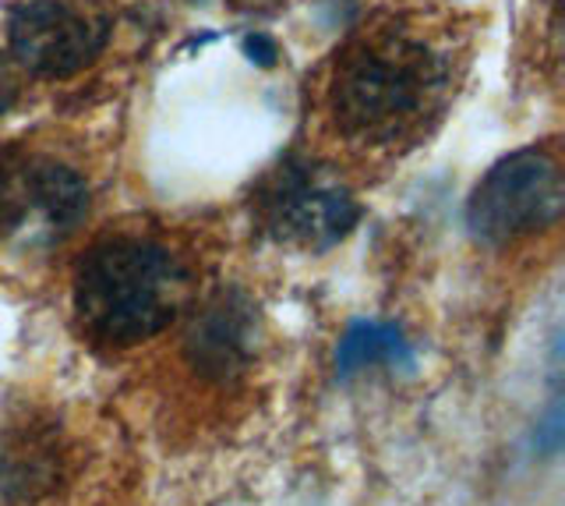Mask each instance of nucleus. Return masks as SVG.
Segmentation results:
<instances>
[{"instance_id":"obj_1","label":"nucleus","mask_w":565,"mask_h":506,"mask_svg":"<svg viewBox=\"0 0 565 506\" xmlns=\"http://www.w3.org/2000/svg\"><path fill=\"white\" fill-rule=\"evenodd\" d=\"M456 54L435 29L393 14L364 25L335 50L326 110L347 143L396 149L424 143L449 110Z\"/></svg>"},{"instance_id":"obj_2","label":"nucleus","mask_w":565,"mask_h":506,"mask_svg":"<svg viewBox=\"0 0 565 506\" xmlns=\"http://www.w3.org/2000/svg\"><path fill=\"white\" fill-rule=\"evenodd\" d=\"M71 294L88 337L131 347L163 334L177 319L188 298V270L152 238L110 234L85 249Z\"/></svg>"},{"instance_id":"obj_3","label":"nucleus","mask_w":565,"mask_h":506,"mask_svg":"<svg viewBox=\"0 0 565 506\" xmlns=\"http://www.w3.org/2000/svg\"><path fill=\"white\" fill-rule=\"evenodd\" d=\"M565 209L562 160L552 146H530L494 164L467 202V226L484 244H509L555 226Z\"/></svg>"},{"instance_id":"obj_4","label":"nucleus","mask_w":565,"mask_h":506,"mask_svg":"<svg viewBox=\"0 0 565 506\" xmlns=\"http://www.w3.org/2000/svg\"><path fill=\"white\" fill-rule=\"evenodd\" d=\"M106 0H14L8 11V46L18 67L40 78H71L110 43Z\"/></svg>"},{"instance_id":"obj_5","label":"nucleus","mask_w":565,"mask_h":506,"mask_svg":"<svg viewBox=\"0 0 565 506\" xmlns=\"http://www.w3.org/2000/svg\"><path fill=\"white\" fill-rule=\"evenodd\" d=\"M258 213L273 238L322 252L358 226L361 205L326 170L311 164H282L262 188Z\"/></svg>"},{"instance_id":"obj_6","label":"nucleus","mask_w":565,"mask_h":506,"mask_svg":"<svg viewBox=\"0 0 565 506\" xmlns=\"http://www.w3.org/2000/svg\"><path fill=\"white\" fill-rule=\"evenodd\" d=\"M88 185L61 160L43 152L0 156V234L67 238L88 217Z\"/></svg>"},{"instance_id":"obj_7","label":"nucleus","mask_w":565,"mask_h":506,"mask_svg":"<svg viewBox=\"0 0 565 506\" xmlns=\"http://www.w3.org/2000/svg\"><path fill=\"white\" fill-rule=\"evenodd\" d=\"M258 344V316L255 305L244 294L230 291L212 298L199 316H194L184 351L188 361L199 369L205 379H234L241 376L255 358Z\"/></svg>"},{"instance_id":"obj_8","label":"nucleus","mask_w":565,"mask_h":506,"mask_svg":"<svg viewBox=\"0 0 565 506\" xmlns=\"http://www.w3.org/2000/svg\"><path fill=\"white\" fill-rule=\"evenodd\" d=\"M57 482V453L50 443L18 435L14 443L0 450V499L25 503L40 499Z\"/></svg>"},{"instance_id":"obj_9","label":"nucleus","mask_w":565,"mask_h":506,"mask_svg":"<svg viewBox=\"0 0 565 506\" xmlns=\"http://www.w3.org/2000/svg\"><path fill=\"white\" fill-rule=\"evenodd\" d=\"M411 365V351H406V340L399 337L396 326L385 323H353L347 329V337L340 340V355H335V365H340V376H353L367 369V365Z\"/></svg>"},{"instance_id":"obj_10","label":"nucleus","mask_w":565,"mask_h":506,"mask_svg":"<svg viewBox=\"0 0 565 506\" xmlns=\"http://www.w3.org/2000/svg\"><path fill=\"white\" fill-rule=\"evenodd\" d=\"M14 99H18V78H14V72H11L8 57L0 54V120L8 117V110L14 107Z\"/></svg>"},{"instance_id":"obj_11","label":"nucleus","mask_w":565,"mask_h":506,"mask_svg":"<svg viewBox=\"0 0 565 506\" xmlns=\"http://www.w3.org/2000/svg\"><path fill=\"white\" fill-rule=\"evenodd\" d=\"M234 11H244V14H269V11H279L287 8L290 0H226Z\"/></svg>"},{"instance_id":"obj_12","label":"nucleus","mask_w":565,"mask_h":506,"mask_svg":"<svg viewBox=\"0 0 565 506\" xmlns=\"http://www.w3.org/2000/svg\"><path fill=\"white\" fill-rule=\"evenodd\" d=\"M247 54H252L258 64H273L276 61V43L265 36H247Z\"/></svg>"}]
</instances>
